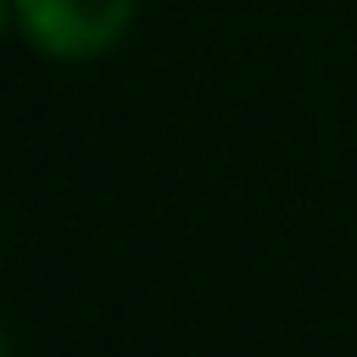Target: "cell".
<instances>
[{
  "label": "cell",
  "mask_w": 357,
  "mask_h": 357,
  "mask_svg": "<svg viewBox=\"0 0 357 357\" xmlns=\"http://www.w3.org/2000/svg\"><path fill=\"white\" fill-rule=\"evenodd\" d=\"M139 0H11L17 33L45 61H95L123 45Z\"/></svg>",
  "instance_id": "obj_1"
},
{
  "label": "cell",
  "mask_w": 357,
  "mask_h": 357,
  "mask_svg": "<svg viewBox=\"0 0 357 357\" xmlns=\"http://www.w3.org/2000/svg\"><path fill=\"white\" fill-rule=\"evenodd\" d=\"M0 357H17V346H11V335L0 329Z\"/></svg>",
  "instance_id": "obj_2"
},
{
  "label": "cell",
  "mask_w": 357,
  "mask_h": 357,
  "mask_svg": "<svg viewBox=\"0 0 357 357\" xmlns=\"http://www.w3.org/2000/svg\"><path fill=\"white\" fill-rule=\"evenodd\" d=\"M6 22H11V0H0V33H6Z\"/></svg>",
  "instance_id": "obj_3"
}]
</instances>
